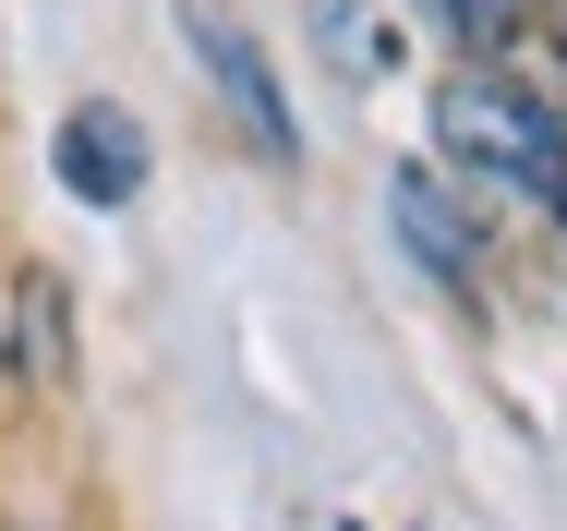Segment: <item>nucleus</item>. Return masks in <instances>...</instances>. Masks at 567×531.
<instances>
[{
    "label": "nucleus",
    "instance_id": "nucleus-7",
    "mask_svg": "<svg viewBox=\"0 0 567 531\" xmlns=\"http://www.w3.org/2000/svg\"><path fill=\"white\" fill-rule=\"evenodd\" d=\"M519 12H532V0H435V24L471 37V49H507V37H519Z\"/></svg>",
    "mask_w": 567,
    "mask_h": 531
},
{
    "label": "nucleus",
    "instance_id": "nucleus-2",
    "mask_svg": "<svg viewBox=\"0 0 567 531\" xmlns=\"http://www.w3.org/2000/svg\"><path fill=\"white\" fill-rule=\"evenodd\" d=\"M182 49H194V61L218 73V98L241 109V133H254L266 157H290V170H302V121H290V98H278V73H266V49H254V37L229 24L218 0H194V12H182Z\"/></svg>",
    "mask_w": 567,
    "mask_h": 531
},
{
    "label": "nucleus",
    "instance_id": "nucleus-1",
    "mask_svg": "<svg viewBox=\"0 0 567 531\" xmlns=\"http://www.w3.org/2000/svg\"><path fill=\"white\" fill-rule=\"evenodd\" d=\"M435 145L471 182H567V109H544L507 73H458L435 98Z\"/></svg>",
    "mask_w": 567,
    "mask_h": 531
},
{
    "label": "nucleus",
    "instance_id": "nucleus-5",
    "mask_svg": "<svg viewBox=\"0 0 567 531\" xmlns=\"http://www.w3.org/2000/svg\"><path fill=\"white\" fill-rule=\"evenodd\" d=\"M302 37L327 49L339 85H386V73H399V24H386L374 0H302Z\"/></svg>",
    "mask_w": 567,
    "mask_h": 531
},
{
    "label": "nucleus",
    "instance_id": "nucleus-8",
    "mask_svg": "<svg viewBox=\"0 0 567 531\" xmlns=\"http://www.w3.org/2000/svg\"><path fill=\"white\" fill-rule=\"evenodd\" d=\"M544 37H556V61H567V0H556V12H544Z\"/></svg>",
    "mask_w": 567,
    "mask_h": 531
},
{
    "label": "nucleus",
    "instance_id": "nucleus-6",
    "mask_svg": "<svg viewBox=\"0 0 567 531\" xmlns=\"http://www.w3.org/2000/svg\"><path fill=\"white\" fill-rule=\"evenodd\" d=\"M12 375L24 387H61V278H24L12 290Z\"/></svg>",
    "mask_w": 567,
    "mask_h": 531
},
{
    "label": "nucleus",
    "instance_id": "nucleus-3",
    "mask_svg": "<svg viewBox=\"0 0 567 531\" xmlns=\"http://www.w3.org/2000/svg\"><path fill=\"white\" fill-rule=\"evenodd\" d=\"M49 170H61V194L73 206H133L145 194V170H157V145H145V121L133 109H73L61 133H49Z\"/></svg>",
    "mask_w": 567,
    "mask_h": 531
},
{
    "label": "nucleus",
    "instance_id": "nucleus-4",
    "mask_svg": "<svg viewBox=\"0 0 567 531\" xmlns=\"http://www.w3.org/2000/svg\"><path fill=\"white\" fill-rule=\"evenodd\" d=\"M386 217H399V242H411L447 290H483V217L458 206L435 170H399V182H386Z\"/></svg>",
    "mask_w": 567,
    "mask_h": 531
}]
</instances>
